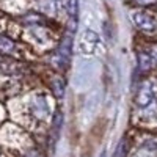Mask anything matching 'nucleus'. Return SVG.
Wrapping results in <instances>:
<instances>
[{"mask_svg": "<svg viewBox=\"0 0 157 157\" xmlns=\"http://www.w3.org/2000/svg\"><path fill=\"white\" fill-rule=\"evenodd\" d=\"M157 98V80L155 78H143L134 94V107L135 110L145 109L148 104Z\"/></svg>", "mask_w": 157, "mask_h": 157, "instance_id": "f257e3e1", "label": "nucleus"}, {"mask_svg": "<svg viewBox=\"0 0 157 157\" xmlns=\"http://www.w3.org/2000/svg\"><path fill=\"white\" fill-rule=\"evenodd\" d=\"M29 113L38 121H47L50 118V102L44 93H35L29 101Z\"/></svg>", "mask_w": 157, "mask_h": 157, "instance_id": "f03ea898", "label": "nucleus"}, {"mask_svg": "<svg viewBox=\"0 0 157 157\" xmlns=\"http://www.w3.org/2000/svg\"><path fill=\"white\" fill-rule=\"evenodd\" d=\"M101 44V38L99 35L91 30V29H86L80 33V38H78V52L83 55V57H91L94 55V52L98 50Z\"/></svg>", "mask_w": 157, "mask_h": 157, "instance_id": "7ed1b4c3", "label": "nucleus"}, {"mask_svg": "<svg viewBox=\"0 0 157 157\" xmlns=\"http://www.w3.org/2000/svg\"><path fill=\"white\" fill-rule=\"evenodd\" d=\"M132 22L141 32H154L157 29V19L152 13L146 10H138L132 13Z\"/></svg>", "mask_w": 157, "mask_h": 157, "instance_id": "20e7f679", "label": "nucleus"}, {"mask_svg": "<svg viewBox=\"0 0 157 157\" xmlns=\"http://www.w3.org/2000/svg\"><path fill=\"white\" fill-rule=\"evenodd\" d=\"M49 88H50V93L54 94V98L61 99L66 93V78H64L61 74H52L49 77Z\"/></svg>", "mask_w": 157, "mask_h": 157, "instance_id": "39448f33", "label": "nucleus"}, {"mask_svg": "<svg viewBox=\"0 0 157 157\" xmlns=\"http://www.w3.org/2000/svg\"><path fill=\"white\" fill-rule=\"evenodd\" d=\"M140 123H157V98L152 99L145 109L137 110Z\"/></svg>", "mask_w": 157, "mask_h": 157, "instance_id": "423d86ee", "label": "nucleus"}, {"mask_svg": "<svg viewBox=\"0 0 157 157\" xmlns=\"http://www.w3.org/2000/svg\"><path fill=\"white\" fill-rule=\"evenodd\" d=\"M137 66H138V71L143 75H148L149 72L154 71L155 63H154V60L151 58V55L146 50H140L137 54Z\"/></svg>", "mask_w": 157, "mask_h": 157, "instance_id": "0eeeda50", "label": "nucleus"}, {"mask_svg": "<svg viewBox=\"0 0 157 157\" xmlns=\"http://www.w3.org/2000/svg\"><path fill=\"white\" fill-rule=\"evenodd\" d=\"M16 50H17V46L13 39L6 36H0V55L10 57V55H14Z\"/></svg>", "mask_w": 157, "mask_h": 157, "instance_id": "6e6552de", "label": "nucleus"}, {"mask_svg": "<svg viewBox=\"0 0 157 157\" xmlns=\"http://www.w3.org/2000/svg\"><path fill=\"white\" fill-rule=\"evenodd\" d=\"M129 151H130V143H129L126 138H123V140L116 145V148H115V155H113V157H127Z\"/></svg>", "mask_w": 157, "mask_h": 157, "instance_id": "1a4fd4ad", "label": "nucleus"}, {"mask_svg": "<svg viewBox=\"0 0 157 157\" xmlns=\"http://www.w3.org/2000/svg\"><path fill=\"white\" fill-rule=\"evenodd\" d=\"M41 6H43V11L47 13V14H55V11H57V2L55 0H44Z\"/></svg>", "mask_w": 157, "mask_h": 157, "instance_id": "9d476101", "label": "nucleus"}, {"mask_svg": "<svg viewBox=\"0 0 157 157\" xmlns=\"http://www.w3.org/2000/svg\"><path fill=\"white\" fill-rule=\"evenodd\" d=\"M66 8H68L69 16H71L72 19H75V17H77V13H78V3H77V0H68Z\"/></svg>", "mask_w": 157, "mask_h": 157, "instance_id": "9b49d317", "label": "nucleus"}, {"mask_svg": "<svg viewBox=\"0 0 157 157\" xmlns=\"http://www.w3.org/2000/svg\"><path fill=\"white\" fill-rule=\"evenodd\" d=\"M146 52H148V54L151 55V58L154 60V63H155V66H157V43H151V44L148 46Z\"/></svg>", "mask_w": 157, "mask_h": 157, "instance_id": "f8f14e48", "label": "nucleus"}, {"mask_svg": "<svg viewBox=\"0 0 157 157\" xmlns=\"http://www.w3.org/2000/svg\"><path fill=\"white\" fill-rule=\"evenodd\" d=\"M135 3L140 6H149V5L157 3V0H135Z\"/></svg>", "mask_w": 157, "mask_h": 157, "instance_id": "ddd939ff", "label": "nucleus"}, {"mask_svg": "<svg viewBox=\"0 0 157 157\" xmlns=\"http://www.w3.org/2000/svg\"><path fill=\"white\" fill-rule=\"evenodd\" d=\"M24 157H43V155H41V152H39L38 149H30Z\"/></svg>", "mask_w": 157, "mask_h": 157, "instance_id": "4468645a", "label": "nucleus"}, {"mask_svg": "<svg viewBox=\"0 0 157 157\" xmlns=\"http://www.w3.org/2000/svg\"><path fill=\"white\" fill-rule=\"evenodd\" d=\"M99 157H107V152H105V151H104V152H101V155H99Z\"/></svg>", "mask_w": 157, "mask_h": 157, "instance_id": "2eb2a0df", "label": "nucleus"}]
</instances>
